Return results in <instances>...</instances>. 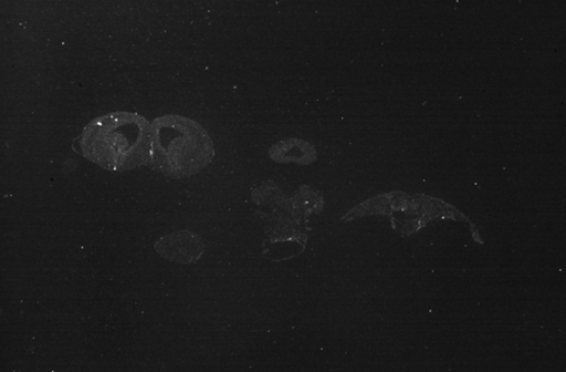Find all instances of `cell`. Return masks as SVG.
<instances>
[{"instance_id": "obj_1", "label": "cell", "mask_w": 566, "mask_h": 372, "mask_svg": "<svg viewBox=\"0 0 566 372\" xmlns=\"http://www.w3.org/2000/svg\"><path fill=\"white\" fill-rule=\"evenodd\" d=\"M73 149L105 169L125 172L150 164L151 124L138 114L113 113L92 121Z\"/></svg>"}, {"instance_id": "obj_2", "label": "cell", "mask_w": 566, "mask_h": 372, "mask_svg": "<svg viewBox=\"0 0 566 372\" xmlns=\"http://www.w3.org/2000/svg\"><path fill=\"white\" fill-rule=\"evenodd\" d=\"M214 157L208 132L197 122L168 115L151 123L150 165L170 178L191 177Z\"/></svg>"}, {"instance_id": "obj_3", "label": "cell", "mask_w": 566, "mask_h": 372, "mask_svg": "<svg viewBox=\"0 0 566 372\" xmlns=\"http://www.w3.org/2000/svg\"><path fill=\"white\" fill-rule=\"evenodd\" d=\"M156 249L168 260L192 264L202 256L203 242L195 232L185 230L161 239Z\"/></svg>"}, {"instance_id": "obj_4", "label": "cell", "mask_w": 566, "mask_h": 372, "mask_svg": "<svg viewBox=\"0 0 566 372\" xmlns=\"http://www.w3.org/2000/svg\"><path fill=\"white\" fill-rule=\"evenodd\" d=\"M270 157L276 163H297L307 165L314 162V148L302 140L290 138L275 144L270 149Z\"/></svg>"}]
</instances>
